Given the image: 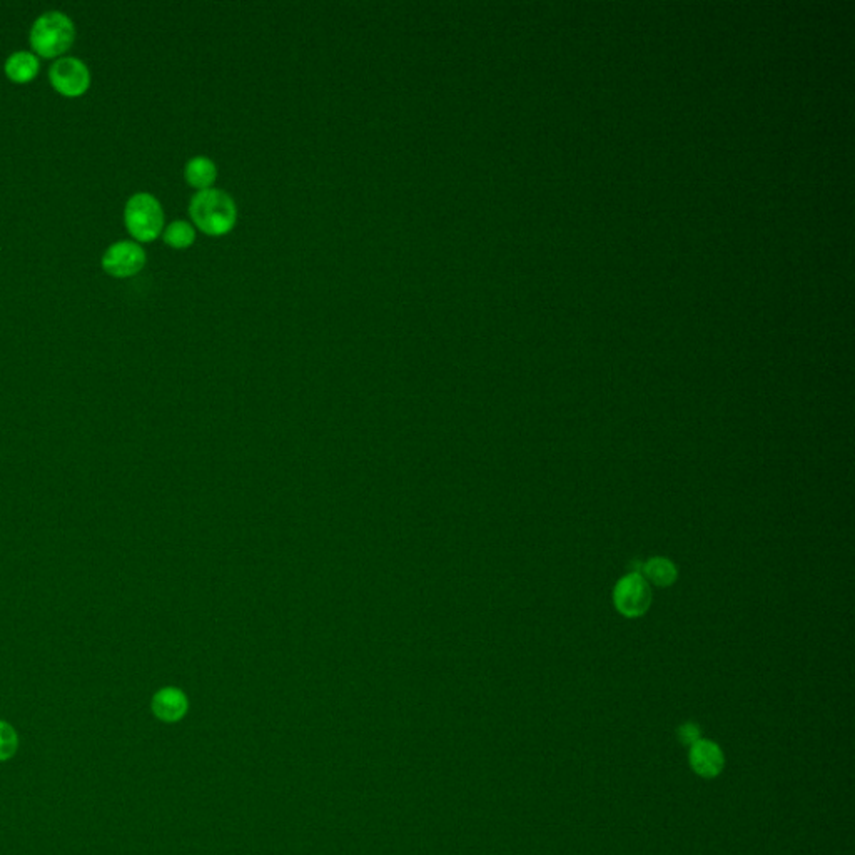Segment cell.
I'll return each mask as SVG.
<instances>
[{"mask_svg": "<svg viewBox=\"0 0 855 855\" xmlns=\"http://www.w3.org/2000/svg\"><path fill=\"white\" fill-rule=\"evenodd\" d=\"M689 762L697 775L704 779H715L725 767V755L717 743L700 739L690 747Z\"/></svg>", "mask_w": 855, "mask_h": 855, "instance_id": "52a82bcc", "label": "cell"}, {"mask_svg": "<svg viewBox=\"0 0 855 855\" xmlns=\"http://www.w3.org/2000/svg\"><path fill=\"white\" fill-rule=\"evenodd\" d=\"M189 214L196 227L207 236H224L238 221L236 202L221 189L199 190L190 199Z\"/></svg>", "mask_w": 855, "mask_h": 855, "instance_id": "6da1fadb", "label": "cell"}, {"mask_svg": "<svg viewBox=\"0 0 855 855\" xmlns=\"http://www.w3.org/2000/svg\"><path fill=\"white\" fill-rule=\"evenodd\" d=\"M49 80L63 97H79L90 86V71L84 61L67 55L52 63Z\"/></svg>", "mask_w": 855, "mask_h": 855, "instance_id": "5b68a950", "label": "cell"}, {"mask_svg": "<svg viewBox=\"0 0 855 855\" xmlns=\"http://www.w3.org/2000/svg\"><path fill=\"white\" fill-rule=\"evenodd\" d=\"M152 710L164 722H177L188 712V698L177 689H163L154 695Z\"/></svg>", "mask_w": 855, "mask_h": 855, "instance_id": "ba28073f", "label": "cell"}, {"mask_svg": "<svg viewBox=\"0 0 855 855\" xmlns=\"http://www.w3.org/2000/svg\"><path fill=\"white\" fill-rule=\"evenodd\" d=\"M40 69L38 57L36 54L27 51H17L11 54L5 61L4 71L5 76L17 84H27L36 79Z\"/></svg>", "mask_w": 855, "mask_h": 855, "instance_id": "9c48e42d", "label": "cell"}, {"mask_svg": "<svg viewBox=\"0 0 855 855\" xmlns=\"http://www.w3.org/2000/svg\"><path fill=\"white\" fill-rule=\"evenodd\" d=\"M124 223L134 240L151 242L163 233V206L149 192H138L126 202Z\"/></svg>", "mask_w": 855, "mask_h": 855, "instance_id": "3957f363", "label": "cell"}, {"mask_svg": "<svg viewBox=\"0 0 855 855\" xmlns=\"http://www.w3.org/2000/svg\"><path fill=\"white\" fill-rule=\"evenodd\" d=\"M702 737H700V727L697 724H683L679 729V741L683 743V745H689L692 747L693 743L698 742Z\"/></svg>", "mask_w": 855, "mask_h": 855, "instance_id": "5bb4252c", "label": "cell"}, {"mask_svg": "<svg viewBox=\"0 0 855 855\" xmlns=\"http://www.w3.org/2000/svg\"><path fill=\"white\" fill-rule=\"evenodd\" d=\"M146 251L134 241H117L102 254V269L113 277L136 276L146 266Z\"/></svg>", "mask_w": 855, "mask_h": 855, "instance_id": "277c9868", "label": "cell"}, {"mask_svg": "<svg viewBox=\"0 0 855 855\" xmlns=\"http://www.w3.org/2000/svg\"><path fill=\"white\" fill-rule=\"evenodd\" d=\"M29 38L36 55L46 59H61V55L74 44L76 27L67 13L49 11L36 19Z\"/></svg>", "mask_w": 855, "mask_h": 855, "instance_id": "7a4b0ae2", "label": "cell"}, {"mask_svg": "<svg viewBox=\"0 0 855 855\" xmlns=\"http://www.w3.org/2000/svg\"><path fill=\"white\" fill-rule=\"evenodd\" d=\"M184 177H186L190 188L198 189V190L213 189L214 182L217 179V167L213 163V159L204 157V156H196V157L189 159L188 164H186Z\"/></svg>", "mask_w": 855, "mask_h": 855, "instance_id": "30bf717a", "label": "cell"}, {"mask_svg": "<svg viewBox=\"0 0 855 855\" xmlns=\"http://www.w3.org/2000/svg\"><path fill=\"white\" fill-rule=\"evenodd\" d=\"M164 242L174 250H186L196 241V231L186 221H174L164 229Z\"/></svg>", "mask_w": 855, "mask_h": 855, "instance_id": "8fae6325", "label": "cell"}, {"mask_svg": "<svg viewBox=\"0 0 855 855\" xmlns=\"http://www.w3.org/2000/svg\"><path fill=\"white\" fill-rule=\"evenodd\" d=\"M618 610L627 616L641 615L650 604V590L640 575H630L618 583L615 590Z\"/></svg>", "mask_w": 855, "mask_h": 855, "instance_id": "8992f818", "label": "cell"}, {"mask_svg": "<svg viewBox=\"0 0 855 855\" xmlns=\"http://www.w3.org/2000/svg\"><path fill=\"white\" fill-rule=\"evenodd\" d=\"M17 750V733L15 730L5 724L0 722V762L11 758Z\"/></svg>", "mask_w": 855, "mask_h": 855, "instance_id": "4fadbf2b", "label": "cell"}, {"mask_svg": "<svg viewBox=\"0 0 855 855\" xmlns=\"http://www.w3.org/2000/svg\"><path fill=\"white\" fill-rule=\"evenodd\" d=\"M647 577L656 585H668L675 577V570L665 560H654L647 565Z\"/></svg>", "mask_w": 855, "mask_h": 855, "instance_id": "7c38bea8", "label": "cell"}]
</instances>
